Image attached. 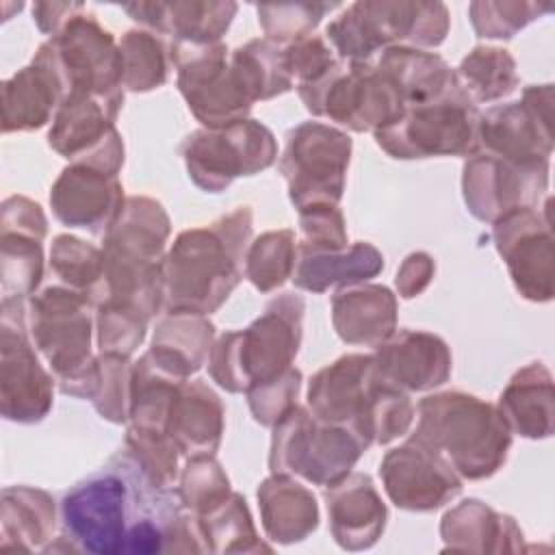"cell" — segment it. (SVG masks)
I'll use <instances>...</instances> for the list:
<instances>
[{
  "instance_id": "17",
  "label": "cell",
  "mask_w": 555,
  "mask_h": 555,
  "mask_svg": "<svg viewBox=\"0 0 555 555\" xmlns=\"http://www.w3.org/2000/svg\"><path fill=\"white\" fill-rule=\"evenodd\" d=\"M548 184V163H516L477 150L464 163L462 191L473 217L494 223L505 215L533 208Z\"/></svg>"
},
{
  "instance_id": "51",
  "label": "cell",
  "mask_w": 555,
  "mask_h": 555,
  "mask_svg": "<svg viewBox=\"0 0 555 555\" xmlns=\"http://www.w3.org/2000/svg\"><path fill=\"white\" fill-rule=\"evenodd\" d=\"M82 9V2H35L33 20L41 33H48L52 37L69 17H74Z\"/></svg>"
},
{
  "instance_id": "14",
  "label": "cell",
  "mask_w": 555,
  "mask_h": 555,
  "mask_svg": "<svg viewBox=\"0 0 555 555\" xmlns=\"http://www.w3.org/2000/svg\"><path fill=\"white\" fill-rule=\"evenodd\" d=\"M89 297L69 286H48L28 299V334L61 382L82 373L91 356Z\"/></svg>"
},
{
  "instance_id": "27",
  "label": "cell",
  "mask_w": 555,
  "mask_h": 555,
  "mask_svg": "<svg viewBox=\"0 0 555 555\" xmlns=\"http://www.w3.org/2000/svg\"><path fill=\"white\" fill-rule=\"evenodd\" d=\"M384 269V256L371 243H353L338 251L297 245L293 282L297 288L323 293L330 286H353L375 278Z\"/></svg>"
},
{
  "instance_id": "38",
  "label": "cell",
  "mask_w": 555,
  "mask_h": 555,
  "mask_svg": "<svg viewBox=\"0 0 555 555\" xmlns=\"http://www.w3.org/2000/svg\"><path fill=\"white\" fill-rule=\"evenodd\" d=\"M453 72L460 87L473 102H494L509 95L518 87L512 54L494 46L473 48Z\"/></svg>"
},
{
  "instance_id": "1",
  "label": "cell",
  "mask_w": 555,
  "mask_h": 555,
  "mask_svg": "<svg viewBox=\"0 0 555 555\" xmlns=\"http://www.w3.org/2000/svg\"><path fill=\"white\" fill-rule=\"evenodd\" d=\"M182 509L178 490L152 483L124 449L63 496V538L78 551L100 555L180 551V540H204L197 516L189 518Z\"/></svg>"
},
{
  "instance_id": "7",
  "label": "cell",
  "mask_w": 555,
  "mask_h": 555,
  "mask_svg": "<svg viewBox=\"0 0 555 555\" xmlns=\"http://www.w3.org/2000/svg\"><path fill=\"white\" fill-rule=\"evenodd\" d=\"M477 126L479 111L455 82L431 100L405 106L399 119L373 134L392 158L470 156L479 150Z\"/></svg>"
},
{
  "instance_id": "20",
  "label": "cell",
  "mask_w": 555,
  "mask_h": 555,
  "mask_svg": "<svg viewBox=\"0 0 555 555\" xmlns=\"http://www.w3.org/2000/svg\"><path fill=\"white\" fill-rule=\"evenodd\" d=\"M124 202L117 173L80 160H72L50 191V206L61 223L102 236L117 219Z\"/></svg>"
},
{
  "instance_id": "18",
  "label": "cell",
  "mask_w": 555,
  "mask_h": 555,
  "mask_svg": "<svg viewBox=\"0 0 555 555\" xmlns=\"http://www.w3.org/2000/svg\"><path fill=\"white\" fill-rule=\"evenodd\" d=\"M494 245L516 291L531 301L553 297V230L548 210L520 208L494 221Z\"/></svg>"
},
{
  "instance_id": "4",
  "label": "cell",
  "mask_w": 555,
  "mask_h": 555,
  "mask_svg": "<svg viewBox=\"0 0 555 555\" xmlns=\"http://www.w3.org/2000/svg\"><path fill=\"white\" fill-rule=\"evenodd\" d=\"M412 440L440 455L462 479H486L503 466L512 431L496 405L453 390L421 399Z\"/></svg>"
},
{
  "instance_id": "45",
  "label": "cell",
  "mask_w": 555,
  "mask_h": 555,
  "mask_svg": "<svg viewBox=\"0 0 555 555\" xmlns=\"http://www.w3.org/2000/svg\"><path fill=\"white\" fill-rule=\"evenodd\" d=\"M553 11L551 2H531V0H477L468 4V17L475 33L483 39H512L533 20Z\"/></svg>"
},
{
  "instance_id": "48",
  "label": "cell",
  "mask_w": 555,
  "mask_h": 555,
  "mask_svg": "<svg viewBox=\"0 0 555 555\" xmlns=\"http://www.w3.org/2000/svg\"><path fill=\"white\" fill-rule=\"evenodd\" d=\"M299 225L304 232L301 245L306 247L325 251H338L347 247L345 219L336 204H314L301 208Z\"/></svg>"
},
{
  "instance_id": "29",
  "label": "cell",
  "mask_w": 555,
  "mask_h": 555,
  "mask_svg": "<svg viewBox=\"0 0 555 555\" xmlns=\"http://www.w3.org/2000/svg\"><path fill=\"white\" fill-rule=\"evenodd\" d=\"M215 338V325L204 314H167L154 332L145 356L165 373L189 379L208 360Z\"/></svg>"
},
{
  "instance_id": "15",
  "label": "cell",
  "mask_w": 555,
  "mask_h": 555,
  "mask_svg": "<svg viewBox=\"0 0 555 555\" xmlns=\"http://www.w3.org/2000/svg\"><path fill=\"white\" fill-rule=\"evenodd\" d=\"M52 377L33 349L24 299H2V416L15 423L41 421L52 408Z\"/></svg>"
},
{
  "instance_id": "3",
  "label": "cell",
  "mask_w": 555,
  "mask_h": 555,
  "mask_svg": "<svg viewBox=\"0 0 555 555\" xmlns=\"http://www.w3.org/2000/svg\"><path fill=\"white\" fill-rule=\"evenodd\" d=\"M308 410L351 429L366 447L388 444L414 421L410 395L392 384L375 356L349 353L321 369L308 386Z\"/></svg>"
},
{
  "instance_id": "33",
  "label": "cell",
  "mask_w": 555,
  "mask_h": 555,
  "mask_svg": "<svg viewBox=\"0 0 555 555\" xmlns=\"http://www.w3.org/2000/svg\"><path fill=\"white\" fill-rule=\"evenodd\" d=\"M169 236V217L152 197H128L104 234L106 251L160 262Z\"/></svg>"
},
{
  "instance_id": "10",
  "label": "cell",
  "mask_w": 555,
  "mask_h": 555,
  "mask_svg": "<svg viewBox=\"0 0 555 555\" xmlns=\"http://www.w3.org/2000/svg\"><path fill=\"white\" fill-rule=\"evenodd\" d=\"M35 56L52 67L65 95H124L119 43L104 26H100L95 15L85 9L41 43Z\"/></svg>"
},
{
  "instance_id": "23",
  "label": "cell",
  "mask_w": 555,
  "mask_h": 555,
  "mask_svg": "<svg viewBox=\"0 0 555 555\" xmlns=\"http://www.w3.org/2000/svg\"><path fill=\"white\" fill-rule=\"evenodd\" d=\"M330 529L343 548H369L386 527V505L364 473H349L325 488Z\"/></svg>"
},
{
  "instance_id": "46",
  "label": "cell",
  "mask_w": 555,
  "mask_h": 555,
  "mask_svg": "<svg viewBox=\"0 0 555 555\" xmlns=\"http://www.w3.org/2000/svg\"><path fill=\"white\" fill-rule=\"evenodd\" d=\"M178 494L186 509H191L195 516H202L221 505L232 494V490L223 468L215 462V457L199 455L189 457L182 470Z\"/></svg>"
},
{
  "instance_id": "5",
  "label": "cell",
  "mask_w": 555,
  "mask_h": 555,
  "mask_svg": "<svg viewBox=\"0 0 555 555\" xmlns=\"http://www.w3.org/2000/svg\"><path fill=\"white\" fill-rule=\"evenodd\" d=\"M304 299L282 293L241 332H223L210 349L208 373L228 392H247L291 369L301 340Z\"/></svg>"
},
{
  "instance_id": "35",
  "label": "cell",
  "mask_w": 555,
  "mask_h": 555,
  "mask_svg": "<svg viewBox=\"0 0 555 555\" xmlns=\"http://www.w3.org/2000/svg\"><path fill=\"white\" fill-rule=\"evenodd\" d=\"M54 531V501L48 492L13 486L2 490V538L15 548H37Z\"/></svg>"
},
{
  "instance_id": "37",
  "label": "cell",
  "mask_w": 555,
  "mask_h": 555,
  "mask_svg": "<svg viewBox=\"0 0 555 555\" xmlns=\"http://www.w3.org/2000/svg\"><path fill=\"white\" fill-rule=\"evenodd\" d=\"M230 63L254 102L275 98L293 87L284 48L269 39H251L238 46Z\"/></svg>"
},
{
  "instance_id": "43",
  "label": "cell",
  "mask_w": 555,
  "mask_h": 555,
  "mask_svg": "<svg viewBox=\"0 0 555 555\" xmlns=\"http://www.w3.org/2000/svg\"><path fill=\"white\" fill-rule=\"evenodd\" d=\"M150 314L126 301H102L95 306L100 353L130 358L143 343Z\"/></svg>"
},
{
  "instance_id": "32",
  "label": "cell",
  "mask_w": 555,
  "mask_h": 555,
  "mask_svg": "<svg viewBox=\"0 0 555 555\" xmlns=\"http://www.w3.org/2000/svg\"><path fill=\"white\" fill-rule=\"evenodd\" d=\"M134 364L115 353H100L76 377L61 382V392L89 399L102 418L126 423L130 418Z\"/></svg>"
},
{
  "instance_id": "16",
  "label": "cell",
  "mask_w": 555,
  "mask_h": 555,
  "mask_svg": "<svg viewBox=\"0 0 555 555\" xmlns=\"http://www.w3.org/2000/svg\"><path fill=\"white\" fill-rule=\"evenodd\" d=\"M553 85H533L520 102L479 113V150L516 163H548L553 152Z\"/></svg>"
},
{
  "instance_id": "26",
  "label": "cell",
  "mask_w": 555,
  "mask_h": 555,
  "mask_svg": "<svg viewBox=\"0 0 555 555\" xmlns=\"http://www.w3.org/2000/svg\"><path fill=\"white\" fill-rule=\"evenodd\" d=\"M63 87L52 67L35 56L30 65L2 82V130H37L63 102Z\"/></svg>"
},
{
  "instance_id": "19",
  "label": "cell",
  "mask_w": 555,
  "mask_h": 555,
  "mask_svg": "<svg viewBox=\"0 0 555 555\" xmlns=\"http://www.w3.org/2000/svg\"><path fill=\"white\" fill-rule=\"evenodd\" d=\"M379 477L388 499L410 512L436 509L462 492V477L412 438L384 455Z\"/></svg>"
},
{
  "instance_id": "2",
  "label": "cell",
  "mask_w": 555,
  "mask_h": 555,
  "mask_svg": "<svg viewBox=\"0 0 555 555\" xmlns=\"http://www.w3.org/2000/svg\"><path fill=\"white\" fill-rule=\"evenodd\" d=\"M251 238V210L241 206L206 228L178 234L160 262L163 310L210 314L238 286Z\"/></svg>"
},
{
  "instance_id": "11",
  "label": "cell",
  "mask_w": 555,
  "mask_h": 555,
  "mask_svg": "<svg viewBox=\"0 0 555 555\" xmlns=\"http://www.w3.org/2000/svg\"><path fill=\"white\" fill-rule=\"evenodd\" d=\"M171 65L178 69V89L189 111L208 130L247 119L254 100L230 63L228 48L219 43H171Z\"/></svg>"
},
{
  "instance_id": "40",
  "label": "cell",
  "mask_w": 555,
  "mask_h": 555,
  "mask_svg": "<svg viewBox=\"0 0 555 555\" xmlns=\"http://www.w3.org/2000/svg\"><path fill=\"white\" fill-rule=\"evenodd\" d=\"M206 551H267L256 538V529L241 494L232 492L221 505L197 516Z\"/></svg>"
},
{
  "instance_id": "39",
  "label": "cell",
  "mask_w": 555,
  "mask_h": 555,
  "mask_svg": "<svg viewBox=\"0 0 555 555\" xmlns=\"http://www.w3.org/2000/svg\"><path fill=\"white\" fill-rule=\"evenodd\" d=\"M117 43L124 63V89L152 91L167 80L171 52L158 33L132 28Z\"/></svg>"
},
{
  "instance_id": "44",
  "label": "cell",
  "mask_w": 555,
  "mask_h": 555,
  "mask_svg": "<svg viewBox=\"0 0 555 555\" xmlns=\"http://www.w3.org/2000/svg\"><path fill=\"white\" fill-rule=\"evenodd\" d=\"M338 2H282L258 4V24L264 30V39L273 43H295L310 37L319 22L338 9Z\"/></svg>"
},
{
  "instance_id": "24",
  "label": "cell",
  "mask_w": 555,
  "mask_h": 555,
  "mask_svg": "<svg viewBox=\"0 0 555 555\" xmlns=\"http://www.w3.org/2000/svg\"><path fill=\"white\" fill-rule=\"evenodd\" d=\"M167 436L186 457L215 455L223 434V405L202 379H184L169 405Z\"/></svg>"
},
{
  "instance_id": "42",
  "label": "cell",
  "mask_w": 555,
  "mask_h": 555,
  "mask_svg": "<svg viewBox=\"0 0 555 555\" xmlns=\"http://www.w3.org/2000/svg\"><path fill=\"white\" fill-rule=\"evenodd\" d=\"M50 269L65 286L93 301L104 275V251L76 236L59 234L52 243Z\"/></svg>"
},
{
  "instance_id": "50",
  "label": "cell",
  "mask_w": 555,
  "mask_h": 555,
  "mask_svg": "<svg viewBox=\"0 0 555 555\" xmlns=\"http://www.w3.org/2000/svg\"><path fill=\"white\" fill-rule=\"evenodd\" d=\"M434 271H436V267H434L431 256H427L425 251L410 254L403 260V264L399 267L397 278H395L399 295L410 299V297L423 293L425 286L429 284V280L434 278Z\"/></svg>"
},
{
  "instance_id": "47",
  "label": "cell",
  "mask_w": 555,
  "mask_h": 555,
  "mask_svg": "<svg viewBox=\"0 0 555 555\" xmlns=\"http://www.w3.org/2000/svg\"><path fill=\"white\" fill-rule=\"evenodd\" d=\"M299 388H301V373L293 366L280 377L249 388L247 401L254 418L260 425L273 427L280 418H284L297 405Z\"/></svg>"
},
{
  "instance_id": "13",
  "label": "cell",
  "mask_w": 555,
  "mask_h": 555,
  "mask_svg": "<svg viewBox=\"0 0 555 555\" xmlns=\"http://www.w3.org/2000/svg\"><path fill=\"white\" fill-rule=\"evenodd\" d=\"M351 156V139L321 121H304L286 134L280 173L297 210L314 204H338Z\"/></svg>"
},
{
  "instance_id": "9",
  "label": "cell",
  "mask_w": 555,
  "mask_h": 555,
  "mask_svg": "<svg viewBox=\"0 0 555 555\" xmlns=\"http://www.w3.org/2000/svg\"><path fill=\"white\" fill-rule=\"evenodd\" d=\"M364 449L351 429L295 405L273 425L269 468L273 475H299L327 488L351 473Z\"/></svg>"
},
{
  "instance_id": "21",
  "label": "cell",
  "mask_w": 555,
  "mask_h": 555,
  "mask_svg": "<svg viewBox=\"0 0 555 555\" xmlns=\"http://www.w3.org/2000/svg\"><path fill=\"white\" fill-rule=\"evenodd\" d=\"M121 9L147 30L171 37V43H219L236 15V2H128Z\"/></svg>"
},
{
  "instance_id": "31",
  "label": "cell",
  "mask_w": 555,
  "mask_h": 555,
  "mask_svg": "<svg viewBox=\"0 0 555 555\" xmlns=\"http://www.w3.org/2000/svg\"><path fill=\"white\" fill-rule=\"evenodd\" d=\"M375 65L397 89L403 106L431 100L457 82L455 72L442 56L418 48H386Z\"/></svg>"
},
{
  "instance_id": "22",
  "label": "cell",
  "mask_w": 555,
  "mask_h": 555,
  "mask_svg": "<svg viewBox=\"0 0 555 555\" xmlns=\"http://www.w3.org/2000/svg\"><path fill=\"white\" fill-rule=\"evenodd\" d=\"M373 356L379 371L405 392L436 388L451 375L449 347L427 332L399 330Z\"/></svg>"
},
{
  "instance_id": "8",
  "label": "cell",
  "mask_w": 555,
  "mask_h": 555,
  "mask_svg": "<svg viewBox=\"0 0 555 555\" xmlns=\"http://www.w3.org/2000/svg\"><path fill=\"white\" fill-rule=\"evenodd\" d=\"M314 117H327L356 132L379 130L403 113V100L371 61H336L319 78L297 85Z\"/></svg>"
},
{
  "instance_id": "41",
  "label": "cell",
  "mask_w": 555,
  "mask_h": 555,
  "mask_svg": "<svg viewBox=\"0 0 555 555\" xmlns=\"http://www.w3.org/2000/svg\"><path fill=\"white\" fill-rule=\"evenodd\" d=\"M293 230H273L249 243L245 254V278L260 291L269 293L293 278L297 245Z\"/></svg>"
},
{
  "instance_id": "30",
  "label": "cell",
  "mask_w": 555,
  "mask_h": 555,
  "mask_svg": "<svg viewBox=\"0 0 555 555\" xmlns=\"http://www.w3.org/2000/svg\"><path fill=\"white\" fill-rule=\"evenodd\" d=\"M258 505L267 535L282 544L304 540L319 525L314 494L291 479V475H271L264 479L258 488Z\"/></svg>"
},
{
  "instance_id": "34",
  "label": "cell",
  "mask_w": 555,
  "mask_h": 555,
  "mask_svg": "<svg viewBox=\"0 0 555 555\" xmlns=\"http://www.w3.org/2000/svg\"><path fill=\"white\" fill-rule=\"evenodd\" d=\"M440 533L447 548L462 551H512L507 542L522 540V531L516 527L514 518L496 514L486 503L477 499H466L442 518ZM520 548L518 544H514Z\"/></svg>"
},
{
  "instance_id": "12",
  "label": "cell",
  "mask_w": 555,
  "mask_h": 555,
  "mask_svg": "<svg viewBox=\"0 0 555 555\" xmlns=\"http://www.w3.org/2000/svg\"><path fill=\"white\" fill-rule=\"evenodd\" d=\"M275 156V137L256 119H243L219 130L202 128L182 143L189 178L210 193L223 191L241 176L271 167Z\"/></svg>"
},
{
  "instance_id": "36",
  "label": "cell",
  "mask_w": 555,
  "mask_h": 555,
  "mask_svg": "<svg viewBox=\"0 0 555 555\" xmlns=\"http://www.w3.org/2000/svg\"><path fill=\"white\" fill-rule=\"evenodd\" d=\"M46 232L2 221V299H26L43 275Z\"/></svg>"
},
{
  "instance_id": "28",
  "label": "cell",
  "mask_w": 555,
  "mask_h": 555,
  "mask_svg": "<svg viewBox=\"0 0 555 555\" xmlns=\"http://www.w3.org/2000/svg\"><path fill=\"white\" fill-rule=\"evenodd\" d=\"M553 399L551 371L542 362H531L509 379L496 408L509 431L538 440L553 434Z\"/></svg>"
},
{
  "instance_id": "25",
  "label": "cell",
  "mask_w": 555,
  "mask_h": 555,
  "mask_svg": "<svg viewBox=\"0 0 555 555\" xmlns=\"http://www.w3.org/2000/svg\"><path fill=\"white\" fill-rule=\"evenodd\" d=\"M332 323L345 343L379 347L397 330V299L379 284L343 286L332 299Z\"/></svg>"
},
{
  "instance_id": "49",
  "label": "cell",
  "mask_w": 555,
  "mask_h": 555,
  "mask_svg": "<svg viewBox=\"0 0 555 555\" xmlns=\"http://www.w3.org/2000/svg\"><path fill=\"white\" fill-rule=\"evenodd\" d=\"M284 54H286L288 72L293 80H297V85L319 78L338 61L334 56L332 46L319 35H310L306 39L288 43L284 48Z\"/></svg>"
},
{
  "instance_id": "6",
  "label": "cell",
  "mask_w": 555,
  "mask_h": 555,
  "mask_svg": "<svg viewBox=\"0 0 555 555\" xmlns=\"http://www.w3.org/2000/svg\"><path fill=\"white\" fill-rule=\"evenodd\" d=\"M449 33L444 2L360 0L345 7L325 28L340 61H369L392 46L436 48Z\"/></svg>"
}]
</instances>
